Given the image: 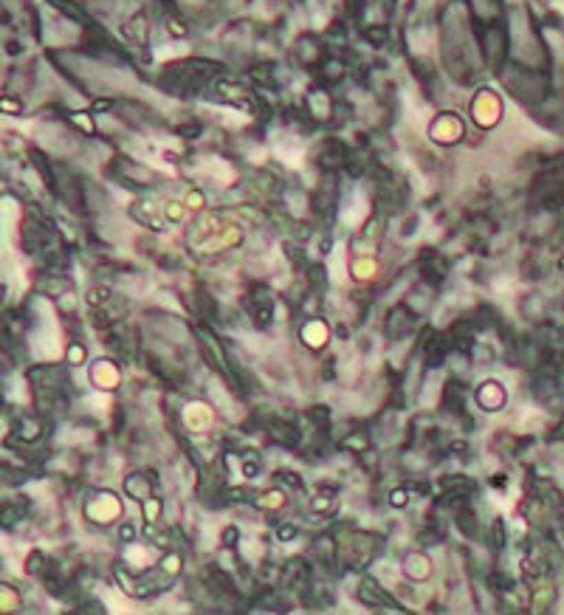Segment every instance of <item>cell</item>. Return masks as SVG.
I'll return each mask as SVG.
<instances>
[{"mask_svg":"<svg viewBox=\"0 0 564 615\" xmlns=\"http://www.w3.org/2000/svg\"><path fill=\"white\" fill-rule=\"evenodd\" d=\"M116 533H119V539H122L124 545H133V542L139 539V525H136V522H130V519H127V522H119V530H116Z\"/></svg>","mask_w":564,"mask_h":615,"instance_id":"obj_20","label":"cell"},{"mask_svg":"<svg viewBox=\"0 0 564 615\" xmlns=\"http://www.w3.org/2000/svg\"><path fill=\"white\" fill-rule=\"evenodd\" d=\"M268 438L280 446H285V449H297L302 443V432L291 421H282V418H274L271 423H268Z\"/></svg>","mask_w":564,"mask_h":615,"instance_id":"obj_7","label":"cell"},{"mask_svg":"<svg viewBox=\"0 0 564 615\" xmlns=\"http://www.w3.org/2000/svg\"><path fill=\"white\" fill-rule=\"evenodd\" d=\"M274 480L285 483L288 489H302V486H305V483H302V477H300L297 471H277V474H274Z\"/></svg>","mask_w":564,"mask_h":615,"instance_id":"obj_23","label":"cell"},{"mask_svg":"<svg viewBox=\"0 0 564 615\" xmlns=\"http://www.w3.org/2000/svg\"><path fill=\"white\" fill-rule=\"evenodd\" d=\"M415 328H418V316H415V311L409 305L401 302V305H395L390 311V316H387V333H390V339H404Z\"/></svg>","mask_w":564,"mask_h":615,"instance_id":"obj_3","label":"cell"},{"mask_svg":"<svg viewBox=\"0 0 564 615\" xmlns=\"http://www.w3.org/2000/svg\"><path fill=\"white\" fill-rule=\"evenodd\" d=\"M542 573H545V565H542L539 559H533V556H525V559H522V576H525L528 581L542 579Z\"/></svg>","mask_w":564,"mask_h":615,"instance_id":"obj_16","label":"cell"},{"mask_svg":"<svg viewBox=\"0 0 564 615\" xmlns=\"http://www.w3.org/2000/svg\"><path fill=\"white\" fill-rule=\"evenodd\" d=\"M505 480H508L505 474H494V477H491V486H494V489H505Z\"/></svg>","mask_w":564,"mask_h":615,"instance_id":"obj_27","label":"cell"},{"mask_svg":"<svg viewBox=\"0 0 564 615\" xmlns=\"http://www.w3.org/2000/svg\"><path fill=\"white\" fill-rule=\"evenodd\" d=\"M288 502V494L282 489H268L257 497V508H262V511H277V508H285Z\"/></svg>","mask_w":564,"mask_h":615,"instance_id":"obj_11","label":"cell"},{"mask_svg":"<svg viewBox=\"0 0 564 615\" xmlns=\"http://www.w3.org/2000/svg\"><path fill=\"white\" fill-rule=\"evenodd\" d=\"M356 596H359L370 610H384V612H401V610H404L398 601H392V596L379 584V579H372V576H364V579L359 581Z\"/></svg>","mask_w":564,"mask_h":615,"instance_id":"obj_1","label":"cell"},{"mask_svg":"<svg viewBox=\"0 0 564 615\" xmlns=\"http://www.w3.org/2000/svg\"><path fill=\"white\" fill-rule=\"evenodd\" d=\"M488 533H491V539H494V548H497V550H502V548L508 545V537H505V533H508L505 519H494V525H491Z\"/></svg>","mask_w":564,"mask_h":615,"instance_id":"obj_21","label":"cell"},{"mask_svg":"<svg viewBox=\"0 0 564 615\" xmlns=\"http://www.w3.org/2000/svg\"><path fill=\"white\" fill-rule=\"evenodd\" d=\"M370 446H372V438L367 432H353V435H347V440H344V449H350L356 454H364Z\"/></svg>","mask_w":564,"mask_h":615,"instance_id":"obj_15","label":"cell"},{"mask_svg":"<svg viewBox=\"0 0 564 615\" xmlns=\"http://www.w3.org/2000/svg\"><path fill=\"white\" fill-rule=\"evenodd\" d=\"M142 505H144V508H142V514H144V522H147V525H155L161 517H164V500H161V497L153 494V497H147Z\"/></svg>","mask_w":564,"mask_h":615,"instance_id":"obj_14","label":"cell"},{"mask_svg":"<svg viewBox=\"0 0 564 615\" xmlns=\"http://www.w3.org/2000/svg\"><path fill=\"white\" fill-rule=\"evenodd\" d=\"M85 356H88L85 344H71V347H68V361H71V364H82Z\"/></svg>","mask_w":564,"mask_h":615,"instance_id":"obj_26","label":"cell"},{"mask_svg":"<svg viewBox=\"0 0 564 615\" xmlns=\"http://www.w3.org/2000/svg\"><path fill=\"white\" fill-rule=\"evenodd\" d=\"M274 533H277V539H280V542H293V539L300 537V528L293 525V522H282V525H277Z\"/></svg>","mask_w":564,"mask_h":615,"instance_id":"obj_22","label":"cell"},{"mask_svg":"<svg viewBox=\"0 0 564 615\" xmlns=\"http://www.w3.org/2000/svg\"><path fill=\"white\" fill-rule=\"evenodd\" d=\"M113 300V291L107 288V285H96L91 293H88V302H91V308H99V305H107Z\"/></svg>","mask_w":564,"mask_h":615,"instance_id":"obj_18","label":"cell"},{"mask_svg":"<svg viewBox=\"0 0 564 615\" xmlns=\"http://www.w3.org/2000/svg\"><path fill=\"white\" fill-rule=\"evenodd\" d=\"M311 511H313V514H336V500H333V494H330V497H328V494L313 497V500H311Z\"/></svg>","mask_w":564,"mask_h":615,"instance_id":"obj_17","label":"cell"},{"mask_svg":"<svg viewBox=\"0 0 564 615\" xmlns=\"http://www.w3.org/2000/svg\"><path fill=\"white\" fill-rule=\"evenodd\" d=\"M158 570H164V573H170V576L178 579L183 573V556L178 550H167L164 556L158 559Z\"/></svg>","mask_w":564,"mask_h":615,"instance_id":"obj_13","label":"cell"},{"mask_svg":"<svg viewBox=\"0 0 564 615\" xmlns=\"http://www.w3.org/2000/svg\"><path fill=\"white\" fill-rule=\"evenodd\" d=\"M474 395H477L480 410H486V412H499V410L505 407V401H508V392H505V387H502L497 379L482 381V384L477 387Z\"/></svg>","mask_w":564,"mask_h":615,"instance_id":"obj_5","label":"cell"},{"mask_svg":"<svg viewBox=\"0 0 564 615\" xmlns=\"http://www.w3.org/2000/svg\"><path fill=\"white\" fill-rule=\"evenodd\" d=\"M240 469H243V477H246V480H254V477L262 471V463L254 460V458H251V460H240Z\"/></svg>","mask_w":564,"mask_h":615,"instance_id":"obj_25","label":"cell"},{"mask_svg":"<svg viewBox=\"0 0 564 615\" xmlns=\"http://www.w3.org/2000/svg\"><path fill=\"white\" fill-rule=\"evenodd\" d=\"M328 339H330V328H328V322H322V319H311V322L302 325V342L311 350L328 347Z\"/></svg>","mask_w":564,"mask_h":615,"instance_id":"obj_9","label":"cell"},{"mask_svg":"<svg viewBox=\"0 0 564 615\" xmlns=\"http://www.w3.org/2000/svg\"><path fill=\"white\" fill-rule=\"evenodd\" d=\"M454 519H458V528H460V533H466L469 539H480V522H477V514L471 511L469 505H463Z\"/></svg>","mask_w":564,"mask_h":615,"instance_id":"obj_10","label":"cell"},{"mask_svg":"<svg viewBox=\"0 0 564 615\" xmlns=\"http://www.w3.org/2000/svg\"><path fill=\"white\" fill-rule=\"evenodd\" d=\"M91 384L96 387V390H116L119 384H122V370H119V364L113 361V359H99V361H93V367H91Z\"/></svg>","mask_w":564,"mask_h":615,"instance_id":"obj_4","label":"cell"},{"mask_svg":"<svg viewBox=\"0 0 564 615\" xmlns=\"http://www.w3.org/2000/svg\"><path fill=\"white\" fill-rule=\"evenodd\" d=\"M221 542H223L226 548L237 545V542H240V528H237V525H226L223 533H221Z\"/></svg>","mask_w":564,"mask_h":615,"instance_id":"obj_24","label":"cell"},{"mask_svg":"<svg viewBox=\"0 0 564 615\" xmlns=\"http://www.w3.org/2000/svg\"><path fill=\"white\" fill-rule=\"evenodd\" d=\"M409 497H412V491H409L407 486H398V489L390 491L387 502H390L392 508H407V505H409Z\"/></svg>","mask_w":564,"mask_h":615,"instance_id":"obj_19","label":"cell"},{"mask_svg":"<svg viewBox=\"0 0 564 615\" xmlns=\"http://www.w3.org/2000/svg\"><path fill=\"white\" fill-rule=\"evenodd\" d=\"M553 438H556V440H564V421H561V423L556 426V429H553Z\"/></svg>","mask_w":564,"mask_h":615,"instance_id":"obj_28","label":"cell"},{"mask_svg":"<svg viewBox=\"0 0 564 615\" xmlns=\"http://www.w3.org/2000/svg\"><path fill=\"white\" fill-rule=\"evenodd\" d=\"M88 517H91L93 522H102V525L119 519V517H122L119 497H116L113 491H102V494H96V497L91 500V505H88Z\"/></svg>","mask_w":564,"mask_h":615,"instance_id":"obj_2","label":"cell"},{"mask_svg":"<svg viewBox=\"0 0 564 615\" xmlns=\"http://www.w3.org/2000/svg\"><path fill=\"white\" fill-rule=\"evenodd\" d=\"M251 319H254L257 328H268V325H271V319H274V302L271 300H254Z\"/></svg>","mask_w":564,"mask_h":615,"instance_id":"obj_12","label":"cell"},{"mask_svg":"<svg viewBox=\"0 0 564 615\" xmlns=\"http://www.w3.org/2000/svg\"><path fill=\"white\" fill-rule=\"evenodd\" d=\"M401 573L412 581H426L429 576H432V559L420 550H412V553L404 556V561H401Z\"/></svg>","mask_w":564,"mask_h":615,"instance_id":"obj_8","label":"cell"},{"mask_svg":"<svg viewBox=\"0 0 564 615\" xmlns=\"http://www.w3.org/2000/svg\"><path fill=\"white\" fill-rule=\"evenodd\" d=\"M153 489H155V483H153L150 471H130L124 477V497L136 500V502H144L147 497H153Z\"/></svg>","mask_w":564,"mask_h":615,"instance_id":"obj_6","label":"cell"}]
</instances>
